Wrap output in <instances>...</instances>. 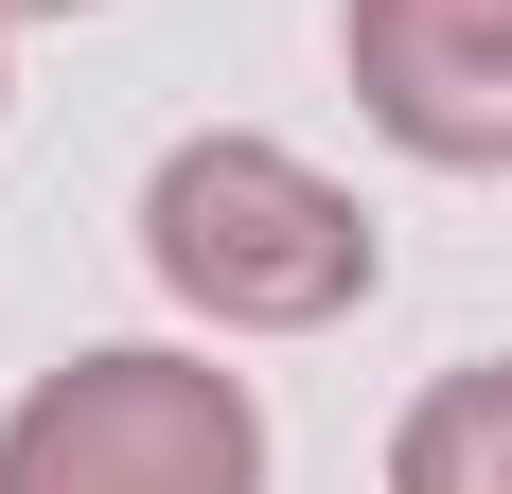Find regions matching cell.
Here are the masks:
<instances>
[{"label":"cell","mask_w":512,"mask_h":494,"mask_svg":"<svg viewBox=\"0 0 512 494\" xmlns=\"http://www.w3.org/2000/svg\"><path fill=\"white\" fill-rule=\"evenodd\" d=\"M142 265L195 300L212 336H318V318H354V300H371V212L336 195L301 142L212 124V142L159 159V195H142Z\"/></svg>","instance_id":"6da1fadb"},{"label":"cell","mask_w":512,"mask_h":494,"mask_svg":"<svg viewBox=\"0 0 512 494\" xmlns=\"http://www.w3.org/2000/svg\"><path fill=\"white\" fill-rule=\"evenodd\" d=\"M0 494H265V406L212 353H71L0 424Z\"/></svg>","instance_id":"7a4b0ae2"},{"label":"cell","mask_w":512,"mask_h":494,"mask_svg":"<svg viewBox=\"0 0 512 494\" xmlns=\"http://www.w3.org/2000/svg\"><path fill=\"white\" fill-rule=\"evenodd\" d=\"M336 53L407 159H442V177L512 159V0H336Z\"/></svg>","instance_id":"3957f363"},{"label":"cell","mask_w":512,"mask_h":494,"mask_svg":"<svg viewBox=\"0 0 512 494\" xmlns=\"http://www.w3.org/2000/svg\"><path fill=\"white\" fill-rule=\"evenodd\" d=\"M389 494H512V353L442 371V389L389 424Z\"/></svg>","instance_id":"277c9868"},{"label":"cell","mask_w":512,"mask_h":494,"mask_svg":"<svg viewBox=\"0 0 512 494\" xmlns=\"http://www.w3.org/2000/svg\"><path fill=\"white\" fill-rule=\"evenodd\" d=\"M18 18H71V0H18Z\"/></svg>","instance_id":"5b68a950"},{"label":"cell","mask_w":512,"mask_h":494,"mask_svg":"<svg viewBox=\"0 0 512 494\" xmlns=\"http://www.w3.org/2000/svg\"><path fill=\"white\" fill-rule=\"evenodd\" d=\"M0 18H18V0H0Z\"/></svg>","instance_id":"8992f818"}]
</instances>
